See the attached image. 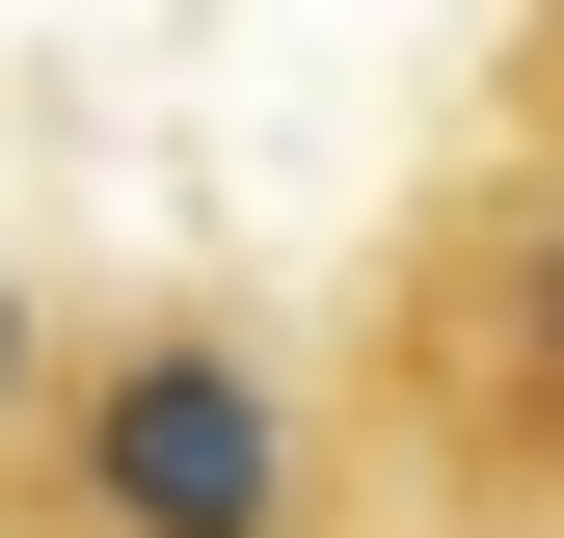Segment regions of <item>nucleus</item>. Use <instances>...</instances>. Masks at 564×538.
<instances>
[{"label": "nucleus", "mask_w": 564, "mask_h": 538, "mask_svg": "<svg viewBox=\"0 0 564 538\" xmlns=\"http://www.w3.org/2000/svg\"><path fill=\"white\" fill-rule=\"evenodd\" d=\"M0 404H28V297H0Z\"/></svg>", "instance_id": "7ed1b4c3"}, {"label": "nucleus", "mask_w": 564, "mask_h": 538, "mask_svg": "<svg viewBox=\"0 0 564 538\" xmlns=\"http://www.w3.org/2000/svg\"><path fill=\"white\" fill-rule=\"evenodd\" d=\"M82 512L108 538H296V404H269V351H216V323L108 351L82 377Z\"/></svg>", "instance_id": "f257e3e1"}, {"label": "nucleus", "mask_w": 564, "mask_h": 538, "mask_svg": "<svg viewBox=\"0 0 564 538\" xmlns=\"http://www.w3.org/2000/svg\"><path fill=\"white\" fill-rule=\"evenodd\" d=\"M538 351H564V216H538Z\"/></svg>", "instance_id": "f03ea898"}]
</instances>
